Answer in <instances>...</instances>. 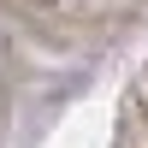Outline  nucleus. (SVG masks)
Segmentation results:
<instances>
[]
</instances>
